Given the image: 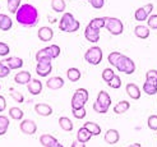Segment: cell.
I'll return each instance as SVG.
<instances>
[{"label": "cell", "instance_id": "d6a6232c", "mask_svg": "<svg viewBox=\"0 0 157 147\" xmlns=\"http://www.w3.org/2000/svg\"><path fill=\"white\" fill-rule=\"evenodd\" d=\"M21 8V0H8V10L12 14H15Z\"/></svg>", "mask_w": 157, "mask_h": 147}, {"label": "cell", "instance_id": "816d5d0a", "mask_svg": "<svg viewBox=\"0 0 157 147\" xmlns=\"http://www.w3.org/2000/svg\"><path fill=\"white\" fill-rule=\"evenodd\" d=\"M128 147H142V145L138 143V142H136V143H132V145H129Z\"/></svg>", "mask_w": 157, "mask_h": 147}, {"label": "cell", "instance_id": "f907efd6", "mask_svg": "<svg viewBox=\"0 0 157 147\" xmlns=\"http://www.w3.org/2000/svg\"><path fill=\"white\" fill-rule=\"evenodd\" d=\"M146 81L152 83V84H155V86H157V79H155V78H146Z\"/></svg>", "mask_w": 157, "mask_h": 147}, {"label": "cell", "instance_id": "681fc988", "mask_svg": "<svg viewBox=\"0 0 157 147\" xmlns=\"http://www.w3.org/2000/svg\"><path fill=\"white\" fill-rule=\"evenodd\" d=\"M70 147H86V146H84V143H82V142H79L78 140H75V141L72 142Z\"/></svg>", "mask_w": 157, "mask_h": 147}, {"label": "cell", "instance_id": "4dcf8cb0", "mask_svg": "<svg viewBox=\"0 0 157 147\" xmlns=\"http://www.w3.org/2000/svg\"><path fill=\"white\" fill-rule=\"evenodd\" d=\"M8 127H9V119H8V117L0 115V136H4L8 132Z\"/></svg>", "mask_w": 157, "mask_h": 147}, {"label": "cell", "instance_id": "d4e9b609", "mask_svg": "<svg viewBox=\"0 0 157 147\" xmlns=\"http://www.w3.org/2000/svg\"><path fill=\"white\" fill-rule=\"evenodd\" d=\"M59 126L65 132H72L73 130V123L68 117H60L59 118Z\"/></svg>", "mask_w": 157, "mask_h": 147}, {"label": "cell", "instance_id": "7dc6e473", "mask_svg": "<svg viewBox=\"0 0 157 147\" xmlns=\"http://www.w3.org/2000/svg\"><path fill=\"white\" fill-rule=\"evenodd\" d=\"M6 107V101L4 96H0V113H3Z\"/></svg>", "mask_w": 157, "mask_h": 147}, {"label": "cell", "instance_id": "f546056e", "mask_svg": "<svg viewBox=\"0 0 157 147\" xmlns=\"http://www.w3.org/2000/svg\"><path fill=\"white\" fill-rule=\"evenodd\" d=\"M148 17H150V15L147 14V12L144 10L143 6H142V8H138V9L136 10V13H134V18H136V21H138V22H144V21L148 19Z\"/></svg>", "mask_w": 157, "mask_h": 147}, {"label": "cell", "instance_id": "44dd1931", "mask_svg": "<svg viewBox=\"0 0 157 147\" xmlns=\"http://www.w3.org/2000/svg\"><path fill=\"white\" fill-rule=\"evenodd\" d=\"M13 27V22L10 17H8L6 14H0V29L6 32Z\"/></svg>", "mask_w": 157, "mask_h": 147}, {"label": "cell", "instance_id": "4fadbf2b", "mask_svg": "<svg viewBox=\"0 0 157 147\" xmlns=\"http://www.w3.org/2000/svg\"><path fill=\"white\" fill-rule=\"evenodd\" d=\"M32 78H31V73L27 71H21L14 75V82L17 84H28Z\"/></svg>", "mask_w": 157, "mask_h": 147}, {"label": "cell", "instance_id": "7bdbcfd3", "mask_svg": "<svg viewBox=\"0 0 157 147\" xmlns=\"http://www.w3.org/2000/svg\"><path fill=\"white\" fill-rule=\"evenodd\" d=\"M10 94H12V96H13V99L15 100L17 103H23L25 101V97H23V95L21 94V92H18V91H15V90H10Z\"/></svg>", "mask_w": 157, "mask_h": 147}, {"label": "cell", "instance_id": "277c9868", "mask_svg": "<svg viewBox=\"0 0 157 147\" xmlns=\"http://www.w3.org/2000/svg\"><path fill=\"white\" fill-rule=\"evenodd\" d=\"M84 60L91 65H98L102 61V50L98 46H92L84 54Z\"/></svg>", "mask_w": 157, "mask_h": 147}, {"label": "cell", "instance_id": "7a4b0ae2", "mask_svg": "<svg viewBox=\"0 0 157 147\" xmlns=\"http://www.w3.org/2000/svg\"><path fill=\"white\" fill-rule=\"evenodd\" d=\"M59 29L68 33L77 32L79 29V22L74 18V15L72 13H64L59 22Z\"/></svg>", "mask_w": 157, "mask_h": 147}, {"label": "cell", "instance_id": "3957f363", "mask_svg": "<svg viewBox=\"0 0 157 147\" xmlns=\"http://www.w3.org/2000/svg\"><path fill=\"white\" fill-rule=\"evenodd\" d=\"M90 95H88V91L86 88H78L75 90L74 95L72 97V110L73 109H82L84 107L86 103L88 101Z\"/></svg>", "mask_w": 157, "mask_h": 147}, {"label": "cell", "instance_id": "7402d4cb", "mask_svg": "<svg viewBox=\"0 0 157 147\" xmlns=\"http://www.w3.org/2000/svg\"><path fill=\"white\" fill-rule=\"evenodd\" d=\"M92 136H100L101 134V127L97 124V123H93V122H86L84 126H83Z\"/></svg>", "mask_w": 157, "mask_h": 147}, {"label": "cell", "instance_id": "4316f807", "mask_svg": "<svg viewBox=\"0 0 157 147\" xmlns=\"http://www.w3.org/2000/svg\"><path fill=\"white\" fill-rule=\"evenodd\" d=\"M51 8H52L54 12L63 13L65 10V8H67L65 0H51Z\"/></svg>", "mask_w": 157, "mask_h": 147}, {"label": "cell", "instance_id": "cb8c5ba5", "mask_svg": "<svg viewBox=\"0 0 157 147\" xmlns=\"http://www.w3.org/2000/svg\"><path fill=\"white\" fill-rule=\"evenodd\" d=\"M67 77L70 82H78L81 79L82 74H81V71L78 68H69L67 71Z\"/></svg>", "mask_w": 157, "mask_h": 147}, {"label": "cell", "instance_id": "f5cc1de1", "mask_svg": "<svg viewBox=\"0 0 157 147\" xmlns=\"http://www.w3.org/2000/svg\"><path fill=\"white\" fill-rule=\"evenodd\" d=\"M50 147H64V146H63L61 143H59V142H56L55 145H52V146H50Z\"/></svg>", "mask_w": 157, "mask_h": 147}, {"label": "cell", "instance_id": "e575fe53", "mask_svg": "<svg viewBox=\"0 0 157 147\" xmlns=\"http://www.w3.org/2000/svg\"><path fill=\"white\" fill-rule=\"evenodd\" d=\"M121 55H123V54H121V52H119V51H113V52H110V55H109V58H107L110 65L116 67L117 61H119V59H120V56H121Z\"/></svg>", "mask_w": 157, "mask_h": 147}, {"label": "cell", "instance_id": "d6986e66", "mask_svg": "<svg viewBox=\"0 0 157 147\" xmlns=\"http://www.w3.org/2000/svg\"><path fill=\"white\" fill-rule=\"evenodd\" d=\"M134 35L138 38H142V40H146V38L150 37V28L143 26V25H138L134 28Z\"/></svg>", "mask_w": 157, "mask_h": 147}, {"label": "cell", "instance_id": "8d00e7d4", "mask_svg": "<svg viewBox=\"0 0 157 147\" xmlns=\"http://www.w3.org/2000/svg\"><path fill=\"white\" fill-rule=\"evenodd\" d=\"M10 73V69L4 61H0V78H5Z\"/></svg>", "mask_w": 157, "mask_h": 147}, {"label": "cell", "instance_id": "e0dca14e", "mask_svg": "<svg viewBox=\"0 0 157 147\" xmlns=\"http://www.w3.org/2000/svg\"><path fill=\"white\" fill-rule=\"evenodd\" d=\"M46 86L50 90H59L64 86V79L61 77H51V78L46 81Z\"/></svg>", "mask_w": 157, "mask_h": 147}, {"label": "cell", "instance_id": "52a82bcc", "mask_svg": "<svg viewBox=\"0 0 157 147\" xmlns=\"http://www.w3.org/2000/svg\"><path fill=\"white\" fill-rule=\"evenodd\" d=\"M19 128H21V132L22 133L29 134V136H32V134H35L37 132V124H36L33 120H31V119L22 120Z\"/></svg>", "mask_w": 157, "mask_h": 147}, {"label": "cell", "instance_id": "60d3db41", "mask_svg": "<svg viewBox=\"0 0 157 147\" xmlns=\"http://www.w3.org/2000/svg\"><path fill=\"white\" fill-rule=\"evenodd\" d=\"M107 84H109V86L111 87V88H115V90H116V88H120V86H121V79H120V77L115 74V77L113 78V81L109 82Z\"/></svg>", "mask_w": 157, "mask_h": 147}, {"label": "cell", "instance_id": "d590c367", "mask_svg": "<svg viewBox=\"0 0 157 147\" xmlns=\"http://www.w3.org/2000/svg\"><path fill=\"white\" fill-rule=\"evenodd\" d=\"M114 77H115V73H114V71H113L111 68H106V69H104V72H102V79H104L106 83L111 82Z\"/></svg>", "mask_w": 157, "mask_h": 147}, {"label": "cell", "instance_id": "5bb4252c", "mask_svg": "<svg viewBox=\"0 0 157 147\" xmlns=\"http://www.w3.org/2000/svg\"><path fill=\"white\" fill-rule=\"evenodd\" d=\"M105 142L109 145H116L120 140V134L116 129H109L105 133Z\"/></svg>", "mask_w": 157, "mask_h": 147}, {"label": "cell", "instance_id": "6da1fadb", "mask_svg": "<svg viewBox=\"0 0 157 147\" xmlns=\"http://www.w3.org/2000/svg\"><path fill=\"white\" fill-rule=\"evenodd\" d=\"M15 19L25 27H35L38 23V12L31 4H22L15 13Z\"/></svg>", "mask_w": 157, "mask_h": 147}, {"label": "cell", "instance_id": "f1b7e54d", "mask_svg": "<svg viewBox=\"0 0 157 147\" xmlns=\"http://www.w3.org/2000/svg\"><path fill=\"white\" fill-rule=\"evenodd\" d=\"M88 25L92 26L93 28H96V29H101V28H104V27L106 26V19H105V17H102V18L97 17V18H93V19L88 23Z\"/></svg>", "mask_w": 157, "mask_h": 147}, {"label": "cell", "instance_id": "2e32d148", "mask_svg": "<svg viewBox=\"0 0 157 147\" xmlns=\"http://www.w3.org/2000/svg\"><path fill=\"white\" fill-rule=\"evenodd\" d=\"M4 63L9 67L10 71H14V69H19L23 67V60L18 56H10V58H6L4 60Z\"/></svg>", "mask_w": 157, "mask_h": 147}, {"label": "cell", "instance_id": "30bf717a", "mask_svg": "<svg viewBox=\"0 0 157 147\" xmlns=\"http://www.w3.org/2000/svg\"><path fill=\"white\" fill-rule=\"evenodd\" d=\"M38 38L42 41V42H49L52 40V37H54V31L48 27V26H44L41 27L40 29H38Z\"/></svg>", "mask_w": 157, "mask_h": 147}, {"label": "cell", "instance_id": "74e56055", "mask_svg": "<svg viewBox=\"0 0 157 147\" xmlns=\"http://www.w3.org/2000/svg\"><path fill=\"white\" fill-rule=\"evenodd\" d=\"M148 28L151 29H157V14H151L147 19Z\"/></svg>", "mask_w": 157, "mask_h": 147}, {"label": "cell", "instance_id": "ffe728a7", "mask_svg": "<svg viewBox=\"0 0 157 147\" xmlns=\"http://www.w3.org/2000/svg\"><path fill=\"white\" fill-rule=\"evenodd\" d=\"M92 137L93 136L84 127H81L79 129H78V132H77V140L79 142H82V143H87Z\"/></svg>", "mask_w": 157, "mask_h": 147}, {"label": "cell", "instance_id": "f35d334b", "mask_svg": "<svg viewBox=\"0 0 157 147\" xmlns=\"http://www.w3.org/2000/svg\"><path fill=\"white\" fill-rule=\"evenodd\" d=\"M147 124L151 130H157V115H151V117H148Z\"/></svg>", "mask_w": 157, "mask_h": 147}, {"label": "cell", "instance_id": "1f68e13d", "mask_svg": "<svg viewBox=\"0 0 157 147\" xmlns=\"http://www.w3.org/2000/svg\"><path fill=\"white\" fill-rule=\"evenodd\" d=\"M143 91H144V94L150 95V96H153V95L157 94V86H155V84L146 81L143 83Z\"/></svg>", "mask_w": 157, "mask_h": 147}, {"label": "cell", "instance_id": "9a60e30c", "mask_svg": "<svg viewBox=\"0 0 157 147\" xmlns=\"http://www.w3.org/2000/svg\"><path fill=\"white\" fill-rule=\"evenodd\" d=\"M125 91H127V94L130 99H133V100L140 99V90L136 83H128L127 87H125Z\"/></svg>", "mask_w": 157, "mask_h": 147}, {"label": "cell", "instance_id": "f6af8a7d", "mask_svg": "<svg viewBox=\"0 0 157 147\" xmlns=\"http://www.w3.org/2000/svg\"><path fill=\"white\" fill-rule=\"evenodd\" d=\"M92 107H93V110H95L96 113H98V114H106V113H107V110H109V109H105V107H102L101 105H98L96 101L93 103Z\"/></svg>", "mask_w": 157, "mask_h": 147}, {"label": "cell", "instance_id": "7c38bea8", "mask_svg": "<svg viewBox=\"0 0 157 147\" xmlns=\"http://www.w3.org/2000/svg\"><path fill=\"white\" fill-rule=\"evenodd\" d=\"M96 103L98 105H101L102 107H105V109H109V107L111 106V97H110V95L106 91H100L98 95H97Z\"/></svg>", "mask_w": 157, "mask_h": 147}, {"label": "cell", "instance_id": "c3c4849f", "mask_svg": "<svg viewBox=\"0 0 157 147\" xmlns=\"http://www.w3.org/2000/svg\"><path fill=\"white\" fill-rule=\"evenodd\" d=\"M143 8H144V10L147 12V14H148V15H151V13L153 12V4H151V3L146 4Z\"/></svg>", "mask_w": 157, "mask_h": 147}, {"label": "cell", "instance_id": "ba28073f", "mask_svg": "<svg viewBox=\"0 0 157 147\" xmlns=\"http://www.w3.org/2000/svg\"><path fill=\"white\" fill-rule=\"evenodd\" d=\"M52 72V64L51 61L45 60V61H38L36 65V73L41 77H48Z\"/></svg>", "mask_w": 157, "mask_h": 147}, {"label": "cell", "instance_id": "5b68a950", "mask_svg": "<svg viewBox=\"0 0 157 147\" xmlns=\"http://www.w3.org/2000/svg\"><path fill=\"white\" fill-rule=\"evenodd\" d=\"M117 71L121 72V73H125V74H133L136 72V64H134V61H133L129 56L127 55H121L119 61H117V64L115 67Z\"/></svg>", "mask_w": 157, "mask_h": 147}, {"label": "cell", "instance_id": "ab89813d", "mask_svg": "<svg viewBox=\"0 0 157 147\" xmlns=\"http://www.w3.org/2000/svg\"><path fill=\"white\" fill-rule=\"evenodd\" d=\"M72 111H73V117L77 119H83L87 115V111H86L84 107H82V109H73Z\"/></svg>", "mask_w": 157, "mask_h": 147}, {"label": "cell", "instance_id": "ee69618b", "mask_svg": "<svg viewBox=\"0 0 157 147\" xmlns=\"http://www.w3.org/2000/svg\"><path fill=\"white\" fill-rule=\"evenodd\" d=\"M90 4L92 5V8L95 9H101L105 5V0H90Z\"/></svg>", "mask_w": 157, "mask_h": 147}, {"label": "cell", "instance_id": "484cf974", "mask_svg": "<svg viewBox=\"0 0 157 147\" xmlns=\"http://www.w3.org/2000/svg\"><path fill=\"white\" fill-rule=\"evenodd\" d=\"M56 142H58V140L54 136H51V134H42L40 137V143L44 147H50V146L55 145Z\"/></svg>", "mask_w": 157, "mask_h": 147}, {"label": "cell", "instance_id": "b9f144b4", "mask_svg": "<svg viewBox=\"0 0 157 147\" xmlns=\"http://www.w3.org/2000/svg\"><path fill=\"white\" fill-rule=\"evenodd\" d=\"M9 52H10L9 45L5 42H0V56H6Z\"/></svg>", "mask_w": 157, "mask_h": 147}, {"label": "cell", "instance_id": "8fae6325", "mask_svg": "<svg viewBox=\"0 0 157 147\" xmlns=\"http://www.w3.org/2000/svg\"><path fill=\"white\" fill-rule=\"evenodd\" d=\"M42 87H44V84L41 83V81H38V79H32L28 84H27V90L31 95H33V96H37V95H40L41 92H42Z\"/></svg>", "mask_w": 157, "mask_h": 147}, {"label": "cell", "instance_id": "ac0fdd59", "mask_svg": "<svg viewBox=\"0 0 157 147\" xmlns=\"http://www.w3.org/2000/svg\"><path fill=\"white\" fill-rule=\"evenodd\" d=\"M35 111L40 117H49V115L52 114V107L48 104H37L35 106Z\"/></svg>", "mask_w": 157, "mask_h": 147}, {"label": "cell", "instance_id": "836d02e7", "mask_svg": "<svg viewBox=\"0 0 157 147\" xmlns=\"http://www.w3.org/2000/svg\"><path fill=\"white\" fill-rule=\"evenodd\" d=\"M9 117L14 120H21L23 118V111L19 109V107L14 106V107H10L9 110Z\"/></svg>", "mask_w": 157, "mask_h": 147}, {"label": "cell", "instance_id": "9c48e42d", "mask_svg": "<svg viewBox=\"0 0 157 147\" xmlns=\"http://www.w3.org/2000/svg\"><path fill=\"white\" fill-rule=\"evenodd\" d=\"M84 37L87 38V41H90L92 44H96L100 40V29H96L88 25L84 29Z\"/></svg>", "mask_w": 157, "mask_h": 147}, {"label": "cell", "instance_id": "8992f818", "mask_svg": "<svg viewBox=\"0 0 157 147\" xmlns=\"http://www.w3.org/2000/svg\"><path fill=\"white\" fill-rule=\"evenodd\" d=\"M106 19V26L105 28L114 36H119L124 31V25L119 18H113V17H105Z\"/></svg>", "mask_w": 157, "mask_h": 147}, {"label": "cell", "instance_id": "603a6c76", "mask_svg": "<svg viewBox=\"0 0 157 147\" xmlns=\"http://www.w3.org/2000/svg\"><path fill=\"white\" fill-rule=\"evenodd\" d=\"M129 109H130V103L123 100V101H119L114 106V113L115 114H124V113H127Z\"/></svg>", "mask_w": 157, "mask_h": 147}, {"label": "cell", "instance_id": "bcb514c9", "mask_svg": "<svg viewBox=\"0 0 157 147\" xmlns=\"http://www.w3.org/2000/svg\"><path fill=\"white\" fill-rule=\"evenodd\" d=\"M146 78H155V79H157V71H156V69H150V71L146 73Z\"/></svg>", "mask_w": 157, "mask_h": 147}, {"label": "cell", "instance_id": "83f0119b", "mask_svg": "<svg viewBox=\"0 0 157 147\" xmlns=\"http://www.w3.org/2000/svg\"><path fill=\"white\" fill-rule=\"evenodd\" d=\"M45 51L49 54V56H50L51 59L58 58V56L60 55V52H61V50H60V48H59L58 45H51V46H48V48H45Z\"/></svg>", "mask_w": 157, "mask_h": 147}, {"label": "cell", "instance_id": "db71d44e", "mask_svg": "<svg viewBox=\"0 0 157 147\" xmlns=\"http://www.w3.org/2000/svg\"><path fill=\"white\" fill-rule=\"evenodd\" d=\"M0 90H2V84H0Z\"/></svg>", "mask_w": 157, "mask_h": 147}]
</instances>
